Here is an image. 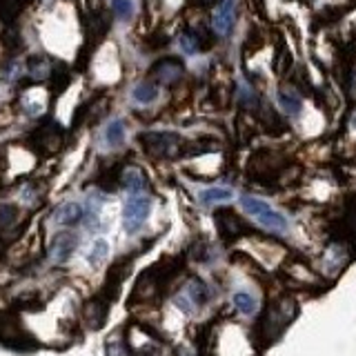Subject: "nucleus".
<instances>
[{
    "label": "nucleus",
    "instance_id": "obj_1",
    "mask_svg": "<svg viewBox=\"0 0 356 356\" xmlns=\"http://www.w3.org/2000/svg\"><path fill=\"white\" fill-rule=\"evenodd\" d=\"M145 152L156 159H174L183 152V140L172 131H147L140 134Z\"/></svg>",
    "mask_w": 356,
    "mask_h": 356
},
{
    "label": "nucleus",
    "instance_id": "obj_2",
    "mask_svg": "<svg viewBox=\"0 0 356 356\" xmlns=\"http://www.w3.org/2000/svg\"><path fill=\"white\" fill-rule=\"evenodd\" d=\"M241 205L250 216H254L256 220H259L263 227L274 229V232H285L287 229V220L283 218V214H278V211L267 205L265 200L254 198V196H243Z\"/></svg>",
    "mask_w": 356,
    "mask_h": 356
},
{
    "label": "nucleus",
    "instance_id": "obj_3",
    "mask_svg": "<svg viewBox=\"0 0 356 356\" xmlns=\"http://www.w3.org/2000/svg\"><path fill=\"white\" fill-rule=\"evenodd\" d=\"M149 198H145L140 194H134L127 205L125 211H122V218H125V229L127 232H136L145 220L149 216Z\"/></svg>",
    "mask_w": 356,
    "mask_h": 356
},
{
    "label": "nucleus",
    "instance_id": "obj_4",
    "mask_svg": "<svg viewBox=\"0 0 356 356\" xmlns=\"http://www.w3.org/2000/svg\"><path fill=\"white\" fill-rule=\"evenodd\" d=\"M149 74L154 76V81H159L161 85H174L183 78L185 67L178 58H172L170 56V58H161L159 63H154Z\"/></svg>",
    "mask_w": 356,
    "mask_h": 356
},
{
    "label": "nucleus",
    "instance_id": "obj_5",
    "mask_svg": "<svg viewBox=\"0 0 356 356\" xmlns=\"http://www.w3.org/2000/svg\"><path fill=\"white\" fill-rule=\"evenodd\" d=\"M214 29L220 36H227L234 29V22H236V0H220L218 7L214 9Z\"/></svg>",
    "mask_w": 356,
    "mask_h": 356
},
{
    "label": "nucleus",
    "instance_id": "obj_6",
    "mask_svg": "<svg viewBox=\"0 0 356 356\" xmlns=\"http://www.w3.org/2000/svg\"><path fill=\"white\" fill-rule=\"evenodd\" d=\"M107 312H109V298H103V296L94 298L85 309V318L89 323V327H94V330L103 327L107 321Z\"/></svg>",
    "mask_w": 356,
    "mask_h": 356
},
{
    "label": "nucleus",
    "instance_id": "obj_7",
    "mask_svg": "<svg viewBox=\"0 0 356 356\" xmlns=\"http://www.w3.org/2000/svg\"><path fill=\"white\" fill-rule=\"evenodd\" d=\"M83 216H85V209L81 203H65L63 207L56 209V214H54L56 222H58V225H65V227L81 222Z\"/></svg>",
    "mask_w": 356,
    "mask_h": 356
},
{
    "label": "nucleus",
    "instance_id": "obj_8",
    "mask_svg": "<svg viewBox=\"0 0 356 356\" xmlns=\"http://www.w3.org/2000/svg\"><path fill=\"white\" fill-rule=\"evenodd\" d=\"M74 250H76V236H72V234H60V236H56L54 241L51 256H54V261L65 263V261H70Z\"/></svg>",
    "mask_w": 356,
    "mask_h": 356
},
{
    "label": "nucleus",
    "instance_id": "obj_9",
    "mask_svg": "<svg viewBox=\"0 0 356 356\" xmlns=\"http://www.w3.org/2000/svg\"><path fill=\"white\" fill-rule=\"evenodd\" d=\"M63 136V131H60V127L58 125H47V127H42V129H38V140H40V147L44 149V152H56L60 147V138Z\"/></svg>",
    "mask_w": 356,
    "mask_h": 356
},
{
    "label": "nucleus",
    "instance_id": "obj_10",
    "mask_svg": "<svg viewBox=\"0 0 356 356\" xmlns=\"http://www.w3.org/2000/svg\"><path fill=\"white\" fill-rule=\"evenodd\" d=\"M185 296L189 298V307H198V305H203L205 300H207V287L203 281H198V278H192V281L187 283L185 287Z\"/></svg>",
    "mask_w": 356,
    "mask_h": 356
},
{
    "label": "nucleus",
    "instance_id": "obj_11",
    "mask_svg": "<svg viewBox=\"0 0 356 356\" xmlns=\"http://www.w3.org/2000/svg\"><path fill=\"white\" fill-rule=\"evenodd\" d=\"M122 183H125V187L131 194H140L143 189L147 187V178H145V174L138 170V167H129L125 176H122Z\"/></svg>",
    "mask_w": 356,
    "mask_h": 356
},
{
    "label": "nucleus",
    "instance_id": "obj_12",
    "mask_svg": "<svg viewBox=\"0 0 356 356\" xmlns=\"http://www.w3.org/2000/svg\"><path fill=\"white\" fill-rule=\"evenodd\" d=\"M181 49L185 54H198L203 49V38L196 29H185L183 36H181Z\"/></svg>",
    "mask_w": 356,
    "mask_h": 356
},
{
    "label": "nucleus",
    "instance_id": "obj_13",
    "mask_svg": "<svg viewBox=\"0 0 356 356\" xmlns=\"http://www.w3.org/2000/svg\"><path fill=\"white\" fill-rule=\"evenodd\" d=\"M232 196H234V192L227 187H209V189H205L203 194H200V200L207 203V205H211V203H225V200H229Z\"/></svg>",
    "mask_w": 356,
    "mask_h": 356
},
{
    "label": "nucleus",
    "instance_id": "obj_14",
    "mask_svg": "<svg viewBox=\"0 0 356 356\" xmlns=\"http://www.w3.org/2000/svg\"><path fill=\"white\" fill-rule=\"evenodd\" d=\"M156 94H159L156 85L149 83V81H145V83H140L136 89H134V100H136V103L147 105V103H152V100L156 98Z\"/></svg>",
    "mask_w": 356,
    "mask_h": 356
},
{
    "label": "nucleus",
    "instance_id": "obj_15",
    "mask_svg": "<svg viewBox=\"0 0 356 356\" xmlns=\"http://www.w3.org/2000/svg\"><path fill=\"white\" fill-rule=\"evenodd\" d=\"M105 138H107V143L111 145V147H116V145L122 143V138H125V125H122V120L111 122V125L107 127Z\"/></svg>",
    "mask_w": 356,
    "mask_h": 356
},
{
    "label": "nucleus",
    "instance_id": "obj_16",
    "mask_svg": "<svg viewBox=\"0 0 356 356\" xmlns=\"http://www.w3.org/2000/svg\"><path fill=\"white\" fill-rule=\"evenodd\" d=\"M278 105H281L287 114H296V111L300 109V100L296 98V94H289V92H278L276 96Z\"/></svg>",
    "mask_w": 356,
    "mask_h": 356
},
{
    "label": "nucleus",
    "instance_id": "obj_17",
    "mask_svg": "<svg viewBox=\"0 0 356 356\" xmlns=\"http://www.w3.org/2000/svg\"><path fill=\"white\" fill-rule=\"evenodd\" d=\"M234 305H236V309L243 312V314H252V312L256 309V300L250 294L238 292L236 296H234Z\"/></svg>",
    "mask_w": 356,
    "mask_h": 356
},
{
    "label": "nucleus",
    "instance_id": "obj_18",
    "mask_svg": "<svg viewBox=\"0 0 356 356\" xmlns=\"http://www.w3.org/2000/svg\"><path fill=\"white\" fill-rule=\"evenodd\" d=\"M111 9H114V14H116L120 20H127V18H131V14H134L131 0H111Z\"/></svg>",
    "mask_w": 356,
    "mask_h": 356
},
{
    "label": "nucleus",
    "instance_id": "obj_19",
    "mask_svg": "<svg viewBox=\"0 0 356 356\" xmlns=\"http://www.w3.org/2000/svg\"><path fill=\"white\" fill-rule=\"evenodd\" d=\"M29 74L33 78H44V76L49 74L47 60H44V58H31V63H29Z\"/></svg>",
    "mask_w": 356,
    "mask_h": 356
},
{
    "label": "nucleus",
    "instance_id": "obj_20",
    "mask_svg": "<svg viewBox=\"0 0 356 356\" xmlns=\"http://www.w3.org/2000/svg\"><path fill=\"white\" fill-rule=\"evenodd\" d=\"M105 254H107V245H105V241H98V243H96V250L92 252V261L98 263Z\"/></svg>",
    "mask_w": 356,
    "mask_h": 356
},
{
    "label": "nucleus",
    "instance_id": "obj_21",
    "mask_svg": "<svg viewBox=\"0 0 356 356\" xmlns=\"http://www.w3.org/2000/svg\"><path fill=\"white\" fill-rule=\"evenodd\" d=\"M203 5H211V3H216V0H200Z\"/></svg>",
    "mask_w": 356,
    "mask_h": 356
}]
</instances>
